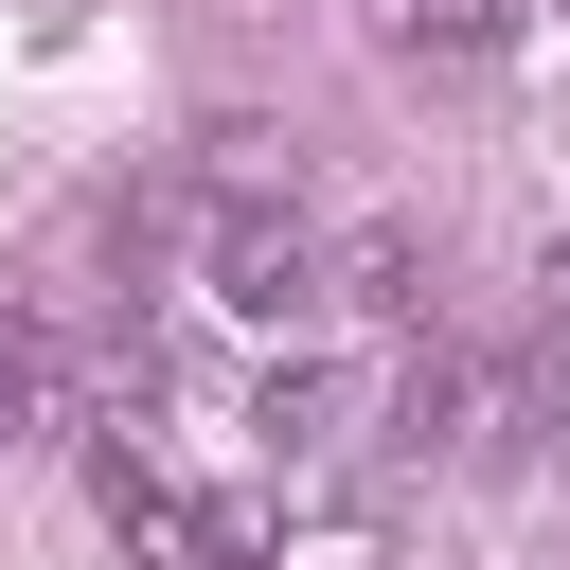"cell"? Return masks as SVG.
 Segmentation results:
<instances>
[{
  "instance_id": "cell-3",
  "label": "cell",
  "mask_w": 570,
  "mask_h": 570,
  "mask_svg": "<svg viewBox=\"0 0 570 570\" xmlns=\"http://www.w3.org/2000/svg\"><path fill=\"white\" fill-rule=\"evenodd\" d=\"M534 36V0H374V53L392 71H499Z\"/></svg>"
},
{
  "instance_id": "cell-8",
  "label": "cell",
  "mask_w": 570,
  "mask_h": 570,
  "mask_svg": "<svg viewBox=\"0 0 570 570\" xmlns=\"http://www.w3.org/2000/svg\"><path fill=\"white\" fill-rule=\"evenodd\" d=\"M267 552H285L267 499H196V517H178V570H267Z\"/></svg>"
},
{
  "instance_id": "cell-1",
  "label": "cell",
  "mask_w": 570,
  "mask_h": 570,
  "mask_svg": "<svg viewBox=\"0 0 570 570\" xmlns=\"http://www.w3.org/2000/svg\"><path fill=\"white\" fill-rule=\"evenodd\" d=\"M196 267H214V303H232V321H267V338H303V321L338 303V249H321L285 196H267V214H214V232H196Z\"/></svg>"
},
{
  "instance_id": "cell-4",
  "label": "cell",
  "mask_w": 570,
  "mask_h": 570,
  "mask_svg": "<svg viewBox=\"0 0 570 570\" xmlns=\"http://www.w3.org/2000/svg\"><path fill=\"white\" fill-rule=\"evenodd\" d=\"M196 178H214V214H267V196L303 178V125H267V107H214V125H196Z\"/></svg>"
},
{
  "instance_id": "cell-10",
  "label": "cell",
  "mask_w": 570,
  "mask_h": 570,
  "mask_svg": "<svg viewBox=\"0 0 570 570\" xmlns=\"http://www.w3.org/2000/svg\"><path fill=\"white\" fill-rule=\"evenodd\" d=\"M534 303H552V321H570V232H552V249H534Z\"/></svg>"
},
{
  "instance_id": "cell-7",
  "label": "cell",
  "mask_w": 570,
  "mask_h": 570,
  "mask_svg": "<svg viewBox=\"0 0 570 570\" xmlns=\"http://www.w3.org/2000/svg\"><path fill=\"white\" fill-rule=\"evenodd\" d=\"M89 481H107V534H125V552H142V570H160V552H178V517H196V499H178V481H160V463H142V445H107V463H89Z\"/></svg>"
},
{
  "instance_id": "cell-2",
  "label": "cell",
  "mask_w": 570,
  "mask_h": 570,
  "mask_svg": "<svg viewBox=\"0 0 570 570\" xmlns=\"http://www.w3.org/2000/svg\"><path fill=\"white\" fill-rule=\"evenodd\" d=\"M392 428H410V445H445V463H517L534 392H517L499 356H463V338H410V392H392Z\"/></svg>"
},
{
  "instance_id": "cell-9",
  "label": "cell",
  "mask_w": 570,
  "mask_h": 570,
  "mask_svg": "<svg viewBox=\"0 0 570 570\" xmlns=\"http://www.w3.org/2000/svg\"><path fill=\"white\" fill-rule=\"evenodd\" d=\"M36 428H53V356L0 321V445H36Z\"/></svg>"
},
{
  "instance_id": "cell-5",
  "label": "cell",
  "mask_w": 570,
  "mask_h": 570,
  "mask_svg": "<svg viewBox=\"0 0 570 570\" xmlns=\"http://www.w3.org/2000/svg\"><path fill=\"white\" fill-rule=\"evenodd\" d=\"M428 285H445V267H428V232H392V214H374V232H338V303H356V321L428 338Z\"/></svg>"
},
{
  "instance_id": "cell-6",
  "label": "cell",
  "mask_w": 570,
  "mask_h": 570,
  "mask_svg": "<svg viewBox=\"0 0 570 570\" xmlns=\"http://www.w3.org/2000/svg\"><path fill=\"white\" fill-rule=\"evenodd\" d=\"M249 428H267V463H321V445L356 428V392H338L321 356H267V392H249Z\"/></svg>"
}]
</instances>
